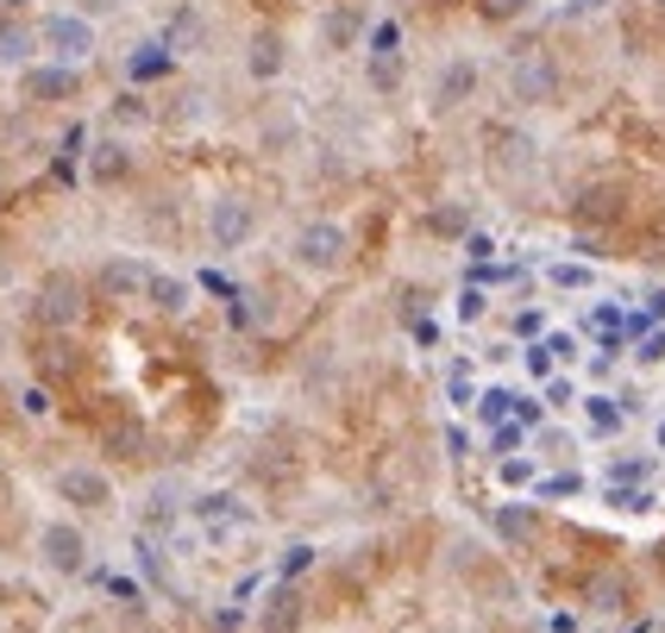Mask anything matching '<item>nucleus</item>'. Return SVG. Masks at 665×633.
I'll return each instance as SVG.
<instances>
[{
	"label": "nucleus",
	"mask_w": 665,
	"mask_h": 633,
	"mask_svg": "<svg viewBox=\"0 0 665 633\" xmlns=\"http://www.w3.org/2000/svg\"><path fill=\"white\" fill-rule=\"evenodd\" d=\"M289 257L308 270V276H332V270H346V257H352V239H346L339 220H308V226L289 239Z\"/></svg>",
	"instance_id": "1"
},
{
	"label": "nucleus",
	"mask_w": 665,
	"mask_h": 633,
	"mask_svg": "<svg viewBox=\"0 0 665 633\" xmlns=\"http://www.w3.org/2000/svg\"><path fill=\"white\" fill-rule=\"evenodd\" d=\"M39 565L57 577H82L88 571V534L76 520H44L39 527Z\"/></svg>",
	"instance_id": "2"
},
{
	"label": "nucleus",
	"mask_w": 665,
	"mask_h": 633,
	"mask_svg": "<svg viewBox=\"0 0 665 633\" xmlns=\"http://www.w3.org/2000/svg\"><path fill=\"white\" fill-rule=\"evenodd\" d=\"M509 101H515V107H552V101H559V63H552L547 51L515 57V70H509Z\"/></svg>",
	"instance_id": "3"
},
{
	"label": "nucleus",
	"mask_w": 665,
	"mask_h": 633,
	"mask_svg": "<svg viewBox=\"0 0 665 633\" xmlns=\"http://www.w3.org/2000/svg\"><path fill=\"white\" fill-rule=\"evenodd\" d=\"M57 502L82 508V515H107L114 508V477L95 471V464H63L57 471Z\"/></svg>",
	"instance_id": "4"
},
{
	"label": "nucleus",
	"mask_w": 665,
	"mask_h": 633,
	"mask_svg": "<svg viewBox=\"0 0 665 633\" xmlns=\"http://www.w3.org/2000/svg\"><path fill=\"white\" fill-rule=\"evenodd\" d=\"M257 232V208L245 201V194H220V201H208V239H214L220 251H245Z\"/></svg>",
	"instance_id": "5"
},
{
	"label": "nucleus",
	"mask_w": 665,
	"mask_h": 633,
	"mask_svg": "<svg viewBox=\"0 0 665 633\" xmlns=\"http://www.w3.org/2000/svg\"><path fill=\"white\" fill-rule=\"evenodd\" d=\"M39 44L57 63H82L95 51V20H82V13H51V20L39 25Z\"/></svg>",
	"instance_id": "6"
},
{
	"label": "nucleus",
	"mask_w": 665,
	"mask_h": 633,
	"mask_svg": "<svg viewBox=\"0 0 665 633\" xmlns=\"http://www.w3.org/2000/svg\"><path fill=\"white\" fill-rule=\"evenodd\" d=\"M82 283L76 276H44V288H39V307H32V314H39V327H51V333H70L82 320Z\"/></svg>",
	"instance_id": "7"
},
{
	"label": "nucleus",
	"mask_w": 665,
	"mask_h": 633,
	"mask_svg": "<svg viewBox=\"0 0 665 633\" xmlns=\"http://www.w3.org/2000/svg\"><path fill=\"white\" fill-rule=\"evenodd\" d=\"M477 82H484V70H477L471 57L440 63V76H433V114H458V107L477 95Z\"/></svg>",
	"instance_id": "8"
},
{
	"label": "nucleus",
	"mask_w": 665,
	"mask_h": 633,
	"mask_svg": "<svg viewBox=\"0 0 665 633\" xmlns=\"http://www.w3.org/2000/svg\"><path fill=\"white\" fill-rule=\"evenodd\" d=\"M145 283H151V270L138 264V257H107V264L95 270V295H101V302H138Z\"/></svg>",
	"instance_id": "9"
},
{
	"label": "nucleus",
	"mask_w": 665,
	"mask_h": 633,
	"mask_svg": "<svg viewBox=\"0 0 665 633\" xmlns=\"http://www.w3.org/2000/svg\"><path fill=\"white\" fill-rule=\"evenodd\" d=\"M571 213H578V226H615L627 213V189L622 182H590V189H578Z\"/></svg>",
	"instance_id": "10"
},
{
	"label": "nucleus",
	"mask_w": 665,
	"mask_h": 633,
	"mask_svg": "<svg viewBox=\"0 0 665 633\" xmlns=\"http://www.w3.org/2000/svg\"><path fill=\"white\" fill-rule=\"evenodd\" d=\"M133 145L126 138H95V151H88V182L95 189H114V182H126L133 176Z\"/></svg>",
	"instance_id": "11"
},
{
	"label": "nucleus",
	"mask_w": 665,
	"mask_h": 633,
	"mask_svg": "<svg viewBox=\"0 0 665 633\" xmlns=\"http://www.w3.org/2000/svg\"><path fill=\"white\" fill-rule=\"evenodd\" d=\"M283 70H289V44H283V32H252V44H245V76L276 82Z\"/></svg>",
	"instance_id": "12"
},
{
	"label": "nucleus",
	"mask_w": 665,
	"mask_h": 633,
	"mask_svg": "<svg viewBox=\"0 0 665 633\" xmlns=\"http://www.w3.org/2000/svg\"><path fill=\"white\" fill-rule=\"evenodd\" d=\"M82 88L76 63H39V70H25V101H70Z\"/></svg>",
	"instance_id": "13"
},
{
	"label": "nucleus",
	"mask_w": 665,
	"mask_h": 633,
	"mask_svg": "<svg viewBox=\"0 0 665 633\" xmlns=\"http://www.w3.org/2000/svg\"><path fill=\"white\" fill-rule=\"evenodd\" d=\"M528 452L534 458H540V471H571V464H578V433H571V426H534V440H528Z\"/></svg>",
	"instance_id": "14"
},
{
	"label": "nucleus",
	"mask_w": 665,
	"mask_h": 633,
	"mask_svg": "<svg viewBox=\"0 0 665 633\" xmlns=\"http://www.w3.org/2000/svg\"><path fill=\"white\" fill-rule=\"evenodd\" d=\"M302 590H295V583H276L271 595H264V609H257V627L264 633H295L302 627Z\"/></svg>",
	"instance_id": "15"
},
{
	"label": "nucleus",
	"mask_w": 665,
	"mask_h": 633,
	"mask_svg": "<svg viewBox=\"0 0 665 633\" xmlns=\"http://www.w3.org/2000/svg\"><path fill=\"white\" fill-rule=\"evenodd\" d=\"M489 534L503 539V546H528L540 534V515H534L528 502H496V515H489Z\"/></svg>",
	"instance_id": "16"
},
{
	"label": "nucleus",
	"mask_w": 665,
	"mask_h": 633,
	"mask_svg": "<svg viewBox=\"0 0 665 633\" xmlns=\"http://www.w3.org/2000/svg\"><path fill=\"white\" fill-rule=\"evenodd\" d=\"M578 408H584V426L597 433V440H615V433H622V426L634 421V414L622 408V395H584Z\"/></svg>",
	"instance_id": "17"
},
{
	"label": "nucleus",
	"mask_w": 665,
	"mask_h": 633,
	"mask_svg": "<svg viewBox=\"0 0 665 633\" xmlns=\"http://www.w3.org/2000/svg\"><path fill=\"white\" fill-rule=\"evenodd\" d=\"M534 151H540V145H534L528 133H509V126L489 133V163H496V170H528Z\"/></svg>",
	"instance_id": "18"
},
{
	"label": "nucleus",
	"mask_w": 665,
	"mask_h": 633,
	"mask_svg": "<svg viewBox=\"0 0 665 633\" xmlns=\"http://www.w3.org/2000/svg\"><path fill=\"white\" fill-rule=\"evenodd\" d=\"M653 477H659V452H615L603 464V483H641V489H653Z\"/></svg>",
	"instance_id": "19"
},
{
	"label": "nucleus",
	"mask_w": 665,
	"mask_h": 633,
	"mask_svg": "<svg viewBox=\"0 0 665 633\" xmlns=\"http://www.w3.org/2000/svg\"><path fill=\"white\" fill-rule=\"evenodd\" d=\"M170 70H177V57H170V44H163V39L138 44L133 57H126V76H133V82H163Z\"/></svg>",
	"instance_id": "20"
},
{
	"label": "nucleus",
	"mask_w": 665,
	"mask_h": 633,
	"mask_svg": "<svg viewBox=\"0 0 665 633\" xmlns=\"http://www.w3.org/2000/svg\"><path fill=\"white\" fill-rule=\"evenodd\" d=\"M145 302H151L157 314H182V307L196 302V288L182 283V276H163V270H151V283H145Z\"/></svg>",
	"instance_id": "21"
},
{
	"label": "nucleus",
	"mask_w": 665,
	"mask_h": 633,
	"mask_svg": "<svg viewBox=\"0 0 665 633\" xmlns=\"http://www.w3.org/2000/svg\"><path fill=\"white\" fill-rule=\"evenodd\" d=\"M534 483H540V458H534V452L496 458V489H509V496H521V489H528V496H534Z\"/></svg>",
	"instance_id": "22"
},
{
	"label": "nucleus",
	"mask_w": 665,
	"mask_h": 633,
	"mask_svg": "<svg viewBox=\"0 0 665 633\" xmlns=\"http://www.w3.org/2000/svg\"><path fill=\"white\" fill-rule=\"evenodd\" d=\"M477 370H471V358H452L446 365V402L458 408V414H471V408H477Z\"/></svg>",
	"instance_id": "23"
},
{
	"label": "nucleus",
	"mask_w": 665,
	"mask_h": 633,
	"mask_svg": "<svg viewBox=\"0 0 665 633\" xmlns=\"http://www.w3.org/2000/svg\"><path fill=\"white\" fill-rule=\"evenodd\" d=\"M358 32H365V13H358V7H332L327 20H320V44H327V51H346Z\"/></svg>",
	"instance_id": "24"
},
{
	"label": "nucleus",
	"mask_w": 665,
	"mask_h": 633,
	"mask_svg": "<svg viewBox=\"0 0 665 633\" xmlns=\"http://www.w3.org/2000/svg\"><path fill=\"white\" fill-rule=\"evenodd\" d=\"M528 440H534V426L503 421V426H489V433H484V452H489V464H496V458H515V452H528Z\"/></svg>",
	"instance_id": "25"
},
{
	"label": "nucleus",
	"mask_w": 665,
	"mask_h": 633,
	"mask_svg": "<svg viewBox=\"0 0 665 633\" xmlns=\"http://www.w3.org/2000/svg\"><path fill=\"white\" fill-rule=\"evenodd\" d=\"M547 288H559V295H584V288H597V270L578 264V257H559V264H547Z\"/></svg>",
	"instance_id": "26"
},
{
	"label": "nucleus",
	"mask_w": 665,
	"mask_h": 633,
	"mask_svg": "<svg viewBox=\"0 0 665 633\" xmlns=\"http://www.w3.org/2000/svg\"><path fill=\"white\" fill-rule=\"evenodd\" d=\"M627 595H634V583H627V571H603V577H597V583H590V609L615 614V609H627Z\"/></svg>",
	"instance_id": "27"
},
{
	"label": "nucleus",
	"mask_w": 665,
	"mask_h": 633,
	"mask_svg": "<svg viewBox=\"0 0 665 633\" xmlns=\"http://www.w3.org/2000/svg\"><path fill=\"white\" fill-rule=\"evenodd\" d=\"M145 445H151V440H145V426H138V421H114V426H107V452H114L119 464H138V458H145Z\"/></svg>",
	"instance_id": "28"
},
{
	"label": "nucleus",
	"mask_w": 665,
	"mask_h": 633,
	"mask_svg": "<svg viewBox=\"0 0 665 633\" xmlns=\"http://www.w3.org/2000/svg\"><path fill=\"white\" fill-rule=\"evenodd\" d=\"M566 496H584V471H540L534 502H566Z\"/></svg>",
	"instance_id": "29"
},
{
	"label": "nucleus",
	"mask_w": 665,
	"mask_h": 633,
	"mask_svg": "<svg viewBox=\"0 0 665 633\" xmlns=\"http://www.w3.org/2000/svg\"><path fill=\"white\" fill-rule=\"evenodd\" d=\"M603 502L615 508V515H646L659 496H653V489H641V483H603Z\"/></svg>",
	"instance_id": "30"
},
{
	"label": "nucleus",
	"mask_w": 665,
	"mask_h": 633,
	"mask_svg": "<svg viewBox=\"0 0 665 633\" xmlns=\"http://www.w3.org/2000/svg\"><path fill=\"white\" fill-rule=\"evenodd\" d=\"M402 76H409V63H402V57H371V63H365L371 95H395V88H402Z\"/></svg>",
	"instance_id": "31"
},
{
	"label": "nucleus",
	"mask_w": 665,
	"mask_h": 633,
	"mask_svg": "<svg viewBox=\"0 0 665 633\" xmlns=\"http://www.w3.org/2000/svg\"><path fill=\"white\" fill-rule=\"evenodd\" d=\"M32 44H39L32 25H20V20L0 25V63H25V57H32Z\"/></svg>",
	"instance_id": "32"
},
{
	"label": "nucleus",
	"mask_w": 665,
	"mask_h": 633,
	"mask_svg": "<svg viewBox=\"0 0 665 633\" xmlns=\"http://www.w3.org/2000/svg\"><path fill=\"white\" fill-rule=\"evenodd\" d=\"M509 333L521 339V346H534V339H547V307H540V302H521V307L509 314Z\"/></svg>",
	"instance_id": "33"
},
{
	"label": "nucleus",
	"mask_w": 665,
	"mask_h": 633,
	"mask_svg": "<svg viewBox=\"0 0 665 633\" xmlns=\"http://www.w3.org/2000/svg\"><path fill=\"white\" fill-rule=\"evenodd\" d=\"M428 232H440V239H458V232H471V208H465V201L433 208V213H428Z\"/></svg>",
	"instance_id": "34"
},
{
	"label": "nucleus",
	"mask_w": 665,
	"mask_h": 633,
	"mask_svg": "<svg viewBox=\"0 0 665 633\" xmlns=\"http://www.w3.org/2000/svg\"><path fill=\"white\" fill-rule=\"evenodd\" d=\"M627 351H634V370H665V327H646Z\"/></svg>",
	"instance_id": "35"
},
{
	"label": "nucleus",
	"mask_w": 665,
	"mask_h": 633,
	"mask_svg": "<svg viewBox=\"0 0 665 633\" xmlns=\"http://www.w3.org/2000/svg\"><path fill=\"white\" fill-rule=\"evenodd\" d=\"M521 365H528V377H534V383H552V377H559V358H552V346H547V339L521 346Z\"/></svg>",
	"instance_id": "36"
},
{
	"label": "nucleus",
	"mask_w": 665,
	"mask_h": 633,
	"mask_svg": "<svg viewBox=\"0 0 665 633\" xmlns=\"http://www.w3.org/2000/svg\"><path fill=\"white\" fill-rule=\"evenodd\" d=\"M540 402H547V414H566V408H578L584 395H578V383H571L566 370H559L552 383H540Z\"/></svg>",
	"instance_id": "37"
},
{
	"label": "nucleus",
	"mask_w": 665,
	"mask_h": 633,
	"mask_svg": "<svg viewBox=\"0 0 665 633\" xmlns=\"http://www.w3.org/2000/svg\"><path fill=\"white\" fill-rule=\"evenodd\" d=\"M76 365H82V358H76V346H70V339H51V346L39 351V370H44V377H70Z\"/></svg>",
	"instance_id": "38"
},
{
	"label": "nucleus",
	"mask_w": 665,
	"mask_h": 633,
	"mask_svg": "<svg viewBox=\"0 0 665 633\" xmlns=\"http://www.w3.org/2000/svg\"><path fill=\"white\" fill-rule=\"evenodd\" d=\"M489 302H496L489 288L465 283V288H458V320H465V327H477V320H484V314H489Z\"/></svg>",
	"instance_id": "39"
},
{
	"label": "nucleus",
	"mask_w": 665,
	"mask_h": 633,
	"mask_svg": "<svg viewBox=\"0 0 665 633\" xmlns=\"http://www.w3.org/2000/svg\"><path fill=\"white\" fill-rule=\"evenodd\" d=\"M371 57H402V25H395V20L371 25Z\"/></svg>",
	"instance_id": "40"
},
{
	"label": "nucleus",
	"mask_w": 665,
	"mask_h": 633,
	"mask_svg": "<svg viewBox=\"0 0 665 633\" xmlns=\"http://www.w3.org/2000/svg\"><path fill=\"white\" fill-rule=\"evenodd\" d=\"M170 520H177V496H170V489H157V496L145 502V527H170Z\"/></svg>",
	"instance_id": "41"
},
{
	"label": "nucleus",
	"mask_w": 665,
	"mask_h": 633,
	"mask_svg": "<svg viewBox=\"0 0 665 633\" xmlns=\"http://www.w3.org/2000/svg\"><path fill=\"white\" fill-rule=\"evenodd\" d=\"M477 7H484V20H496V25H509V20H521V13H528L534 0H477Z\"/></svg>",
	"instance_id": "42"
},
{
	"label": "nucleus",
	"mask_w": 665,
	"mask_h": 633,
	"mask_svg": "<svg viewBox=\"0 0 665 633\" xmlns=\"http://www.w3.org/2000/svg\"><path fill=\"white\" fill-rule=\"evenodd\" d=\"M547 346H552V358H559V370H566V365H578L584 339H578V333H547Z\"/></svg>",
	"instance_id": "43"
},
{
	"label": "nucleus",
	"mask_w": 665,
	"mask_h": 633,
	"mask_svg": "<svg viewBox=\"0 0 665 633\" xmlns=\"http://www.w3.org/2000/svg\"><path fill=\"white\" fill-rule=\"evenodd\" d=\"M189 39H201V20L189 13V7H182L177 20H170V39H163V44H189Z\"/></svg>",
	"instance_id": "44"
},
{
	"label": "nucleus",
	"mask_w": 665,
	"mask_h": 633,
	"mask_svg": "<svg viewBox=\"0 0 665 633\" xmlns=\"http://www.w3.org/2000/svg\"><path fill=\"white\" fill-rule=\"evenodd\" d=\"M114 119H119V126H138V119H151V107H145L138 95H119L114 101Z\"/></svg>",
	"instance_id": "45"
},
{
	"label": "nucleus",
	"mask_w": 665,
	"mask_h": 633,
	"mask_svg": "<svg viewBox=\"0 0 665 633\" xmlns=\"http://www.w3.org/2000/svg\"><path fill=\"white\" fill-rule=\"evenodd\" d=\"M308 565H314V546H289V552H283V577H289V583L308 571Z\"/></svg>",
	"instance_id": "46"
},
{
	"label": "nucleus",
	"mask_w": 665,
	"mask_h": 633,
	"mask_svg": "<svg viewBox=\"0 0 665 633\" xmlns=\"http://www.w3.org/2000/svg\"><path fill=\"white\" fill-rule=\"evenodd\" d=\"M641 314H646V327H665V288H646V295H641Z\"/></svg>",
	"instance_id": "47"
},
{
	"label": "nucleus",
	"mask_w": 665,
	"mask_h": 633,
	"mask_svg": "<svg viewBox=\"0 0 665 633\" xmlns=\"http://www.w3.org/2000/svg\"><path fill=\"white\" fill-rule=\"evenodd\" d=\"M465 251H471V270L496 257V245H489V232H471V239H465Z\"/></svg>",
	"instance_id": "48"
},
{
	"label": "nucleus",
	"mask_w": 665,
	"mask_h": 633,
	"mask_svg": "<svg viewBox=\"0 0 665 633\" xmlns=\"http://www.w3.org/2000/svg\"><path fill=\"white\" fill-rule=\"evenodd\" d=\"M446 452L452 458H471V426H446Z\"/></svg>",
	"instance_id": "49"
},
{
	"label": "nucleus",
	"mask_w": 665,
	"mask_h": 633,
	"mask_svg": "<svg viewBox=\"0 0 665 633\" xmlns=\"http://www.w3.org/2000/svg\"><path fill=\"white\" fill-rule=\"evenodd\" d=\"M20 408H25V414H51V395H44V389H25Z\"/></svg>",
	"instance_id": "50"
},
{
	"label": "nucleus",
	"mask_w": 665,
	"mask_h": 633,
	"mask_svg": "<svg viewBox=\"0 0 665 633\" xmlns=\"http://www.w3.org/2000/svg\"><path fill=\"white\" fill-rule=\"evenodd\" d=\"M609 0H571V13H603Z\"/></svg>",
	"instance_id": "51"
},
{
	"label": "nucleus",
	"mask_w": 665,
	"mask_h": 633,
	"mask_svg": "<svg viewBox=\"0 0 665 633\" xmlns=\"http://www.w3.org/2000/svg\"><path fill=\"white\" fill-rule=\"evenodd\" d=\"M107 7H114V0H88V13H107Z\"/></svg>",
	"instance_id": "52"
},
{
	"label": "nucleus",
	"mask_w": 665,
	"mask_h": 633,
	"mask_svg": "<svg viewBox=\"0 0 665 633\" xmlns=\"http://www.w3.org/2000/svg\"><path fill=\"white\" fill-rule=\"evenodd\" d=\"M7 7H20V0H7Z\"/></svg>",
	"instance_id": "53"
},
{
	"label": "nucleus",
	"mask_w": 665,
	"mask_h": 633,
	"mask_svg": "<svg viewBox=\"0 0 665 633\" xmlns=\"http://www.w3.org/2000/svg\"><path fill=\"white\" fill-rule=\"evenodd\" d=\"M0 346H7V333H0Z\"/></svg>",
	"instance_id": "54"
}]
</instances>
